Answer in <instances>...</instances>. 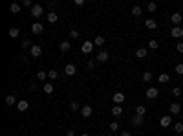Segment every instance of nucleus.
Masks as SVG:
<instances>
[{
    "mask_svg": "<svg viewBox=\"0 0 183 136\" xmlns=\"http://www.w3.org/2000/svg\"><path fill=\"white\" fill-rule=\"evenodd\" d=\"M42 13H44V8L40 4H33V8H31V17L33 18H40L42 17Z\"/></svg>",
    "mask_w": 183,
    "mask_h": 136,
    "instance_id": "f257e3e1",
    "label": "nucleus"
},
{
    "mask_svg": "<svg viewBox=\"0 0 183 136\" xmlns=\"http://www.w3.org/2000/svg\"><path fill=\"white\" fill-rule=\"evenodd\" d=\"M93 46H95V44H93V42H92V40H84V44H83V46H81V52H83V53H84V55H88V53H92V50H93Z\"/></svg>",
    "mask_w": 183,
    "mask_h": 136,
    "instance_id": "f03ea898",
    "label": "nucleus"
},
{
    "mask_svg": "<svg viewBox=\"0 0 183 136\" xmlns=\"http://www.w3.org/2000/svg\"><path fill=\"white\" fill-rule=\"evenodd\" d=\"M158 94H159V88H156V86L147 88V98L148 99H156V98H158Z\"/></svg>",
    "mask_w": 183,
    "mask_h": 136,
    "instance_id": "7ed1b4c3",
    "label": "nucleus"
},
{
    "mask_svg": "<svg viewBox=\"0 0 183 136\" xmlns=\"http://www.w3.org/2000/svg\"><path fill=\"white\" fill-rule=\"evenodd\" d=\"M170 35L174 39H181L183 37V28H181V26H174V28L170 30Z\"/></svg>",
    "mask_w": 183,
    "mask_h": 136,
    "instance_id": "20e7f679",
    "label": "nucleus"
},
{
    "mask_svg": "<svg viewBox=\"0 0 183 136\" xmlns=\"http://www.w3.org/2000/svg\"><path fill=\"white\" fill-rule=\"evenodd\" d=\"M29 53H31V57H40V55H42V48H40L39 44H33Z\"/></svg>",
    "mask_w": 183,
    "mask_h": 136,
    "instance_id": "39448f33",
    "label": "nucleus"
},
{
    "mask_svg": "<svg viewBox=\"0 0 183 136\" xmlns=\"http://www.w3.org/2000/svg\"><path fill=\"white\" fill-rule=\"evenodd\" d=\"M31 31L35 33V35H40V33L44 31V26L40 24V22H33V24H31Z\"/></svg>",
    "mask_w": 183,
    "mask_h": 136,
    "instance_id": "423d86ee",
    "label": "nucleus"
},
{
    "mask_svg": "<svg viewBox=\"0 0 183 136\" xmlns=\"http://www.w3.org/2000/svg\"><path fill=\"white\" fill-rule=\"evenodd\" d=\"M95 61H97V63H106V61H108V52H106V50H101V52L97 53Z\"/></svg>",
    "mask_w": 183,
    "mask_h": 136,
    "instance_id": "0eeeda50",
    "label": "nucleus"
},
{
    "mask_svg": "<svg viewBox=\"0 0 183 136\" xmlns=\"http://www.w3.org/2000/svg\"><path fill=\"white\" fill-rule=\"evenodd\" d=\"M170 20H172V24H174V26H179V24H181V20H183V15H181V13H172Z\"/></svg>",
    "mask_w": 183,
    "mask_h": 136,
    "instance_id": "6e6552de",
    "label": "nucleus"
},
{
    "mask_svg": "<svg viewBox=\"0 0 183 136\" xmlns=\"http://www.w3.org/2000/svg\"><path fill=\"white\" fill-rule=\"evenodd\" d=\"M143 121H145V118H143V116L135 114V116L132 118V125H134V127H141V125H143Z\"/></svg>",
    "mask_w": 183,
    "mask_h": 136,
    "instance_id": "1a4fd4ad",
    "label": "nucleus"
},
{
    "mask_svg": "<svg viewBox=\"0 0 183 136\" xmlns=\"http://www.w3.org/2000/svg\"><path fill=\"white\" fill-rule=\"evenodd\" d=\"M92 112H93V108H92L90 105H84L83 108H81V114H83L84 118H90V116H92Z\"/></svg>",
    "mask_w": 183,
    "mask_h": 136,
    "instance_id": "9d476101",
    "label": "nucleus"
},
{
    "mask_svg": "<svg viewBox=\"0 0 183 136\" xmlns=\"http://www.w3.org/2000/svg\"><path fill=\"white\" fill-rule=\"evenodd\" d=\"M17 108H18L20 112H26V110L29 108V103H28L26 99H22V101H18V103H17Z\"/></svg>",
    "mask_w": 183,
    "mask_h": 136,
    "instance_id": "9b49d317",
    "label": "nucleus"
},
{
    "mask_svg": "<svg viewBox=\"0 0 183 136\" xmlns=\"http://www.w3.org/2000/svg\"><path fill=\"white\" fill-rule=\"evenodd\" d=\"M46 18H48V22H50V24H55L57 20H59V15H57L55 11H50L48 15H46Z\"/></svg>",
    "mask_w": 183,
    "mask_h": 136,
    "instance_id": "f8f14e48",
    "label": "nucleus"
},
{
    "mask_svg": "<svg viewBox=\"0 0 183 136\" xmlns=\"http://www.w3.org/2000/svg\"><path fill=\"white\" fill-rule=\"evenodd\" d=\"M59 48H60V52L62 53H66V52H70V48H72V44H70V40H62V42L59 44Z\"/></svg>",
    "mask_w": 183,
    "mask_h": 136,
    "instance_id": "ddd939ff",
    "label": "nucleus"
},
{
    "mask_svg": "<svg viewBox=\"0 0 183 136\" xmlns=\"http://www.w3.org/2000/svg\"><path fill=\"white\" fill-rule=\"evenodd\" d=\"M64 72L68 74V76H75V72H77V68H75V64H66V68H64Z\"/></svg>",
    "mask_w": 183,
    "mask_h": 136,
    "instance_id": "4468645a",
    "label": "nucleus"
},
{
    "mask_svg": "<svg viewBox=\"0 0 183 136\" xmlns=\"http://www.w3.org/2000/svg\"><path fill=\"white\" fill-rule=\"evenodd\" d=\"M123 101H125V94L123 92H116V94H114V103H123Z\"/></svg>",
    "mask_w": 183,
    "mask_h": 136,
    "instance_id": "2eb2a0df",
    "label": "nucleus"
},
{
    "mask_svg": "<svg viewBox=\"0 0 183 136\" xmlns=\"http://www.w3.org/2000/svg\"><path fill=\"white\" fill-rule=\"evenodd\" d=\"M20 9H22V4H18V2H13L9 6V11L11 13H20Z\"/></svg>",
    "mask_w": 183,
    "mask_h": 136,
    "instance_id": "dca6fc26",
    "label": "nucleus"
},
{
    "mask_svg": "<svg viewBox=\"0 0 183 136\" xmlns=\"http://www.w3.org/2000/svg\"><path fill=\"white\" fill-rule=\"evenodd\" d=\"M18 103V101H17V98L15 96H13V94H9V96H6V105H17Z\"/></svg>",
    "mask_w": 183,
    "mask_h": 136,
    "instance_id": "f3484780",
    "label": "nucleus"
},
{
    "mask_svg": "<svg viewBox=\"0 0 183 136\" xmlns=\"http://www.w3.org/2000/svg\"><path fill=\"white\" fill-rule=\"evenodd\" d=\"M181 112V105L179 103H170V114H179Z\"/></svg>",
    "mask_w": 183,
    "mask_h": 136,
    "instance_id": "a211bd4d",
    "label": "nucleus"
},
{
    "mask_svg": "<svg viewBox=\"0 0 183 136\" xmlns=\"http://www.w3.org/2000/svg\"><path fill=\"white\" fill-rule=\"evenodd\" d=\"M145 26H147L148 30H156V28H158V22H156L154 18H148L147 22H145Z\"/></svg>",
    "mask_w": 183,
    "mask_h": 136,
    "instance_id": "6ab92c4d",
    "label": "nucleus"
},
{
    "mask_svg": "<svg viewBox=\"0 0 183 136\" xmlns=\"http://www.w3.org/2000/svg\"><path fill=\"white\" fill-rule=\"evenodd\" d=\"M46 79H48V72L39 70V72H37V81H46Z\"/></svg>",
    "mask_w": 183,
    "mask_h": 136,
    "instance_id": "aec40b11",
    "label": "nucleus"
},
{
    "mask_svg": "<svg viewBox=\"0 0 183 136\" xmlns=\"http://www.w3.org/2000/svg\"><path fill=\"white\" fill-rule=\"evenodd\" d=\"M135 55H137L139 59H145V57L148 55V50H147V48H139L137 52H135Z\"/></svg>",
    "mask_w": 183,
    "mask_h": 136,
    "instance_id": "412c9836",
    "label": "nucleus"
},
{
    "mask_svg": "<svg viewBox=\"0 0 183 136\" xmlns=\"http://www.w3.org/2000/svg\"><path fill=\"white\" fill-rule=\"evenodd\" d=\"M112 114H114V116H121V114H123V108H121V105H114V107H112Z\"/></svg>",
    "mask_w": 183,
    "mask_h": 136,
    "instance_id": "4be33fe9",
    "label": "nucleus"
},
{
    "mask_svg": "<svg viewBox=\"0 0 183 136\" xmlns=\"http://www.w3.org/2000/svg\"><path fill=\"white\" fill-rule=\"evenodd\" d=\"M170 121H172V118H170V116H163L159 123H161V127H168V125H170Z\"/></svg>",
    "mask_w": 183,
    "mask_h": 136,
    "instance_id": "5701e85b",
    "label": "nucleus"
},
{
    "mask_svg": "<svg viewBox=\"0 0 183 136\" xmlns=\"http://www.w3.org/2000/svg\"><path fill=\"white\" fill-rule=\"evenodd\" d=\"M168 79H170V76H168V74H159V76H158V81H159V83H168Z\"/></svg>",
    "mask_w": 183,
    "mask_h": 136,
    "instance_id": "b1692460",
    "label": "nucleus"
},
{
    "mask_svg": "<svg viewBox=\"0 0 183 136\" xmlns=\"http://www.w3.org/2000/svg\"><path fill=\"white\" fill-rule=\"evenodd\" d=\"M79 108H83V107L79 105V101H72V103H70V110H72V112H77Z\"/></svg>",
    "mask_w": 183,
    "mask_h": 136,
    "instance_id": "393cba45",
    "label": "nucleus"
},
{
    "mask_svg": "<svg viewBox=\"0 0 183 136\" xmlns=\"http://www.w3.org/2000/svg\"><path fill=\"white\" fill-rule=\"evenodd\" d=\"M135 114H139V116H145V114H147V108H145L143 105H137V107H135Z\"/></svg>",
    "mask_w": 183,
    "mask_h": 136,
    "instance_id": "a878e982",
    "label": "nucleus"
},
{
    "mask_svg": "<svg viewBox=\"0 0 183 136\" xmlns=\"http://www.w3.org/2000/svg\"><path fill=\"white\" fill-rule=\"evenodd\" d=\"M57 77H59V72L55 70V68H53V70H50V72H48V79H50V81L57 79Z\"/></svg>",
    "mask_w": 183,
    "mask_h": 136,
    "instance_id": "bb28decb",
    "label": "nucleus"
},
{
    "mask_svg": "<svg viewBox=\"0 0 183 136\" xmlns=\"http://www.w3.org/2000/svg\"><path fill=\"white\" fill-rule=\"evenodd\" d=\"M42 90L46 92V94H51L53 92V85L50 83V81H48V83H44V86H42Z\"/></svg>",
    "mask_w": 183,
    "mask_h": 136,
    "instance_id": "cd10ccee",
    "label": "nucleus"
},
{
    "mask_svg": "<svg viewBox=\"0 0 183 136\" xmlns=\"http://www.w3.org/2000/svg\"><path fill=\"white\" fill-rule=\"evenodd\" d=\"M8 33H9V37H11V39H17V37L20 35V30H17V28H11Z\"/></svg>",
    "mask_w": 183,
    "mask_h": 136,
    "instance_id": "c85d7f7f",
    "label": "nucleus"
},
{
    "mask_svg": "<svg viewBox=\"0 0 183 136\" xmlns=\"http://www.w3.org/2000/svg\"><path fill=\"white\" fill-rule=\"evenodd\" d=\"M20 46H22V50H31V46H33V42H31V40L29 39H26V40H22V44H20Z\"/></svg>",
    "mask_w": 183,
    "mask_h": 136,
    "instance_id": "c756f323",
    "label": "nucleus"
},
{
    "mask_svg": "<svg viewBox=\"0 0 183 136\" xmlns=\"http://www.w3.org/2000/svg\"><path fill=\"white\" fill-rule=\"evenodd\" d=\"M93 44H95V46H103V44H104V37L97 35L95 39H93Z\"/></svg>",
    "mask_w": 183,
    "mask_h": 136,
    "instance_id": "7c9ffc66",
    "label": "nucleus"
},
{
    "mask_svg": "<svg viewBox=\"0 0 183 136\" xmlns=\"http://www.w3.org/2000/svg\"><path fill=\"white\" fill-rule=\"evenodd\" d=\"M152 77H154V76H152V72H145V74H143V81H145V83H150Z\"/></svg>",
    "mask_w": 183,
    "mask_h": 136,
    "instance_id": "2f4dec72",
    "label": "nucleus"
},
{
    "mask_svg": "<svg viewBox=\"0 0 183 136\" xmlns=\"http://www.w3.org/2000/svg\"><path fill=\"white\" fill-rule=\"evenodd\" d=\"M132 15L134 17H141V8H139V6H134V8H132Z\"/></svg>",
    "mask_w": 183,
    "mask_h": 136,
    "instance_id": "473e14b6",
    "label": "nucleus"
},
{
    "mask_svg": "<svg viewBox=\"0 0 183 136\" xmlns=\"http://www.w3.org/2000/svg\"><path fill=\"white\" fill-rule=\"evenodd\" d=\"M158 46L159 44H158V40H156V39H152L150 42H148V48H150V50H158Z\"/></svg>",
    "mask_w": 183,
    "mask_h": 136,
    "instance_id": "72a5a7b5",
    "label": "nucleus"
},
{
    "mask_svg": "<svg viewBox=\"0 0 183 136\" xmlns=\"http://www.w3.org/2000/svg\"><path fill=\"white\" fill-rule=\"evenodd\" d=\"M70 39H79V31L77 30H70Z\"/></svg>",
    "mask_w": 183,
    "mask_h": 136,
    "instance_id": "f704fd0d",
    "label": "nucleus"
},
{
    "mask_svg": "<svg viewBox=\"0 0 183 136\" xmlns=\"http://www.w3.org/2000/svg\"><path fill=\"white\" fill-rule=\"evenodd\" d=\"M174 132H183V123H176L174 125Z\"/></svg>",
    "mask_w": 183,
    "mask_h": 136,
    "instance_id": "c9c22d12",
    "label": "nucleus"
},
{
    "mask_svg": "<svg viewBox=\"0 0 183 136\" xmlns=\"http://www.w3.org/2000/svg\"><path fill=\"white\" fill-rule=\"evenodd\" d=\"M117 129H119V123H117V121H112V123H110V131L114 132V131H117Z\"/></svg>",
    "mask_w": 183,
    "mask_h": 136,
    "instance_id": "e433bc0d",
    "label": "nucleus"
},
{
    "mask_svg": "<svg viewBox=\"0 0 183 136\" xmlns=\"http://www.w3.org/2000/svg\"><path fill=\"white\" fill-rule=\"evenodd\" d=\"M156 8H158V6H156L154 2H150V4H148V6H147V9H148V11H150V13H154V11H156Z\"/></svg>",
    "mask_w": 183,
    "mask_h": 136,
    "instance_id": "4c0bfd02",
    "label": "nucleus"
},
{
    "mask_svg": "<svg viewBox=\"0 0 183 136\" xmlns=\"http://www.w3.org/2000/svg\"><path fill=\"white\" fill-rule=\"evenodd\" d=\"M176 74H179V76H183V64H176Z\"/></svg>",
    "mask_w": 183,
    "mask_h": 136,
    "instance_id": "58836bf2",
    "label": "nucleus"
},
{
    "mask_svg": "<svg viewBox=\"0 0 183 136\" xmlns=\"http://www.w3.org/2000/svg\"><path fill=\"white\" fill-rule=\"evenodd\" d=\"M172 94H174L176 98H179V96H181V88H179V86H178V88H174V90H172Z\"/></svg>",
    "mask_w": 183,
    "mask_h": 136,
    "instance_id": "ea45409f",
    "label": "nucleus"
},
{
    "mask_svg": "<svg viewBox=\"0 0 183 136\" xmlns=\"http://www.w3.org/2000/svg\"><path fill=\"white\" fill-rule=\"evenodd\" d=\"M22 6H26V8H33L31 0H22Z\"/></svg>",
    "mask_w": 183,
    "mask_h": 136,
    "instance_id": "a19ab883",
    "label": "nucleus"
},
{
    "mask_svg": "<svg viewBox=\"0 0 183 136\" xmlns=\"http://www.w3.org/2000/svg\"><path fill=\"white\" fill-rule=\"evenodd\" d=\"M176 50H178L179 53H183V42H178V44H176Z\"/></svg>",
    "mask_w": 183,
    "mask_h": 136,
    "instance_id": "79ce46f5",
    "label": "nucleus"
},
{
    "mask_svg": "<svg viewBox=\"0 0 183 136\" xmlns=\"http://www.w3.org/2000/svg\"><path fill=\"white\" fill-rule=\"evenodd\" d=\"M95 63H97V61H88V68H90V70H92V68L95 66Z\"/></svg>",
    "mask_w": 183,
    "mask_h": 136,
    "instance_id": "37998d69",
    "label": "nucleus"
},
{
    "mask_svg": "<svg viewBox=\"0 0 183 136\" xmlns=\"http://www.w3.org/2000/svg\"><path fill=\"white\" fill-rule=\"evenodd\" d=\"M75 6H79V8H81V6H84V0H75Z\"/></svg>",
    "mask_w": 183,
    "mask_h": 136,
    "instance_id": "c03bdc74",
    "label": "nucleus"
},
{
    "mask_svg": "<svg viewBox=\"0 0 183 136\" xmlns=\"http://www.w3.org/2000/svg\"><path fill=\"white\" fill-rule=\"evenodd\" d=\"M29 90H37V83H31L29 85Z\"/></svg>",
    "mask_w": 183,
    "mask_h": 136,
    "instance_id": "a18cd8bd",
    "label": "nucleus"
},
{
    "mask_svg": "<svg viewBox=\"0 0 183 136\" xmlns=\"http://www.w3.org/2000/svg\"><path fill=\"white\" fill-rule=\"evenodd\" d=\"M66 136H75V132H73V131H72V129H70V131H68V132H66Z\"/></svg>",
    "mask_w": 183,
    "mask_h": 136,
    "instance_id": "49530a36",
    "label": "nucleus"
},
{
    "mask_svg": "<svg viewBox=\"0 0 183 136\" xmlns=\"http://www.w3.org/2000/svg\"><path fill=\"white\" fill-rule=\"evenodd\" d=\"M121 136H130V132H121Z\"/></svg>",
    "mask_w": 183,
    "mask_h": 136,
    "instance_id": "de8ad7c7",
    "label": "nucleus"
},
{
    "mask_svg": "<svg viewBox=\"0 0 183 136\" xmlns=\"http://www.w3.org/2000/svg\"><path fill=\"white\" fill-rule=\"evenodd\" d=\"M81 136H90V134H88V132H83V134H81Z\"/></svg>",
    "mask_w": 183,
    "mask_h": 136,
    "instance_id": "09e8293b",
    "label": "nucleus"
},
{
    "mask_svg": "<svg viewBox=\"0 0 183 136\" xmlns=\"http://www.w3.org/2000/svg\"><path fill=\"white\" fill-rule=\"evenodd\" d=\"M101 136H108V134H101Z\"/></svg>",
    "mask_w": 183,
    "mask_h": 136,
    "instance_id": "8fccbe9b",
    "label": "nucleus"
}]
</instances>
